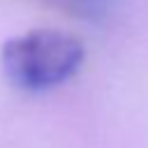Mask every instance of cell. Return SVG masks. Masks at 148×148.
<instances>
[{
	"label": "cell",
	"instance_id": "obj_1",
	"mask_svg": "<svg viewBox=\"0 0 148 148\" xmlns=\"http://www.w3.org/2000/svg\"><path fill=\"white\" fill-rule=\"evenodd\" d=\"M0 62L9 83L18 90L46 92L79 72L83 62V44L69 32L39 28L7 39Z\"/></svg>",
	"mask_w": 148,
	"mask_h": 148
},
{
	"label": "cell",
	"instance_id": "obj_2",
	"mask_svg": "<svg viewBox=\"0 0 148 148\" xmlns=\"http://www.w3.org/2000/svg\"><path fill=\"white\" fill-rule=\"evenodd\" d=\"M51 2L65 5L67 9H72L76 14H83V16H99L109 9L111 0H51Z\"/></svg>",
	"mask_w": 148,
	"mask_h": 148
}]
</instances>
